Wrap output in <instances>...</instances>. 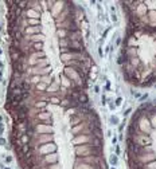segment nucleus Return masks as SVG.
<instances>
[{"mask_svg": "<svg viewBox=\"0 0 156 169\" xmlns=\"http://www.w3.org/2000/svg\"><path fill=\"white\" fill-rule=\"evenodd\" d=\"M38 28H39V27H28V28H27V32H28V34H30V32H38Z\"/></svg>", "mask_w": 156, "mask_h": 169, "instance_id": "nucleus-4", "label": "nucleus"}, {"mask_svg": "<svg viewBox=\"0 0 156 169\" xmlns=\"http://www.w3.org/2000/svg\"><path fill=\"white\" fill-rule=\"evenodd\" d=\"M112 142H113V144H116V142H117V137H113V140H112Z\"/></svg>", "mask_w": 156, "mask_h": 169, "instance_id": "nucleus-18", "label": "nucleus"}, {"mask_svg": "<svg viewBox=\"0 0 156 169\" xmlns=\"http://www.w3.org/2000/svg\"><path fill=\"white\" fill-rule=\"evenodd\" d=\"M4 161L7 162V164H10V162L12 161V157L11 156H5V157H4Z\"/></svg>", "mask_w": 156, "mask_h": 169, "instance_id": "nucleus-7", "label": "nucleus"}, {"mask_svg": "<svg viewBox=\"0 0 156 169\" xmlns=\"http://www.w3.org/2000/svg\"><path fill=\"white\" fill-rule=\"evenodd\" d=\"M110 121H112V124H117V118H116V117H112Z\"/></svg>", "mask_w": 156, "mask_h": 169, "instance_id": "nucleus-13", "label": "nucleus"}, {"mask_svg": "<svg viewBox=\"0 0 156 169\" xmlns=\"http://www.w3.org/2000/svg\"><path fill=\"white\" fill-rule=\"evenodd\" d=\"M28 16H34V18H36V12L34 11V10H30V11H28Z\"/></svg>", "mask_w": 156, "mask_h": 169, "instance_id": "nucleus-8", "label": "nucleus"}, {"mask_svg": "<svg viewBox=\"0 0 156 169\" xmlns=\"http://www.w3.org/2000/svg\"><path fill=\"white\" fill-rule=\"evenodd\" d=\"M112 20H113V22H116V20H117V18H116V15H114V14L112 15Z\"/></svg>", "mask_w": 156, "mask_h": 169, "instance_id": "nucleus-17", "label": "nucleus"}, {"mask_svg": "<svg viewBox=\"0 0 156 169\" xmlns=\"http://www.w3.org/2000/svg\"><path fill=\"white\" fill-rule=\"evenodd\" d=\"M28 23H30V24H38V20H36V19H30Z\"/></svg>", "mask_w": 156, "mask_h": 169, "instance_id": "nucleus-11", "label": "nucleus"}, {"mask_svg": "<svg viewBox=\"0 0 156 169\" xmlns=\"http://www.w3.org/2000/svg\"><path fill=\"white\" fill-rule=\"evenodd\" d=\"M34 48L36 50V51H41L42 50V43H35V44H34Z\"/></svg>", "mask_w": 156, "mask_h": 169, "instance_id": "nucleus-6", "label": "nucleus"}, {"mask_svg": "<svg viewBox=\"0 0 156 169\" xmlns=\"http://www.w3.org/2000/svg\"><path fill=\"white\" fill-rule=\"evenodd\" d=\"M50 169H58V165H52V166H50Z\"/></svg>", "mask_w": 156, "mask_h": 169, "instance_id": "nucleus-19", "label": "nucleus"}, {"mask_svg": "<svg viewBox=\"0 0 156 169\" xmlns=\"http://www.w3.org/2000/svg\"><path fill=\"white\" fill-rule=\"evenodd\" d=\"M110 164L112 165H116V164H117V156H114V154L110 156Z\"/></svg>", "mask_w": 156, "mask_h": 169, "instance_id": "nucleus-3", "label": "nucleus"}, {"mask_svg": "<svg viewBox=\"0 0 156 169\" xmlns=\"http://www.w3.org/2000/svg\"><path fill=\"white\" fill-rule=\"evenodd\" d=\"M39 118H48V114L47 113H43L42 116H39Z\"/></svg>", "mask_w": 156, "mask_h": 169, "instance_id": "nucleus-12", "label": "nucleus"}, {"mask_svg": "<svg viewBox=\"0 0 156 169\" xmlns=\"http://www.w3.org/2000/svg\"><path fill=\"white\" fill-rule=\"evenodd\" d=\"M0 166H1V168H3V169H11V168H8V166H4L3 164H1V165H0Z\"/></svg>", "mask_w": 156, "mask_h": 169, "instance_id": "nucleus-21", "label": "nucleus"}, {"mask_svg": "<svg viewBox=\"0 0 156 169\" xmlns=\"http://www.w3.org/2000/svg\"><path fill=\"white\" fill-rule=\"evenodd\" d=\"M98 53H100V55H101V56H102V48H101V47L98 48Z\"/></svg>", "mask_w": 156, "mask_h": 169, "instance_id": "nucleus-20", "label": "nucleus"}, {"mask_svg": "<svg viewBox=\"0 0 156 169\" xmlns=\"http://www.w3.org/2000/svg\"><path fill=\"white\" fill-rule=\"evenodd\" d=\"M0 145H1V146H3V145H7V141H5L3 137H0Z\"/></svg>", "mask_w": 156, "mask_h": 169, "instance_id": "nucleus-10", "label": "nucleus"}, {"mask_svg": "<svg viewBox=\"0 0 156 169\" xmlns=\"http://www.w3.org/2000/svg\"><path fill=\"white\" fill-rule=\"evenodd\" d=\"M36 106H38V107H43V106H45V102H39Z\"/></svg>", "mask_w": 156, "mask_h": 169, "instance_id": "nucleus-14", "label": "nucleus"}, {"mask_svg": "<svg viewBox=\"0 0 156 169\" xmlns=\"http://www.w3.org/2000/svg\"><path fill=\"white\" fill-rule=\"evenodd\" d=\"M32 40L34 42H41V43H42V40H43V35H41V36H39V35H38V36H34Z\"/></svg>", "mask_w": 156, "mask_h": 169, "instance_id": "nucleus-5", "label": "nucleus"}, {"mask_svg": "<svg viewBox=\"0 0 156 169\" xmlns=\"http://www.w3.org/2000/svg\"><path fill=\"white\" fill-rule=\"evenodd\" d=\"M121 101H123V99H121V98H119V99H117V103H116V105H117V106L121 105Z\"/></svg>", "mask_w": 156, "mask_h": 169, "instance_id": "nucleus-15", "label": "nucleus"}, {"mask_svg": "<svg viewBox=\"0 0 156 169\" xmlns=\"http://www.w3.org/2000/svg\"><path fill=\"white\" fill-rule=\"evenodd\" d=\"M51 150H55V145L54 144H47L43 148H41V153H47V152H51Z\"/></svg>", "mask_w": 156, "mask_h": 169, "instance_id": "nucleus-1", "label": "nucleus"}, {"mask_svg": "<svg viewBox=\"0 0 156 169\" xmlns=\"http://www.w3.org/2000/svg\"><path fill=\"white\" fill-rule=\"evenodd\" d=\"M1 122H3V117L0 116V124H1Z\"/></svg>", "mask_w": 156, "mask_h": 169, "instance_id": "nucleus-22", "label": "nucleus"}, {"mask_svg": "<svg viewBox=\"0 0 156 169\" xmlns=\"http://www.w3.org/2000/svg\"><path fill=\"white\" fill-rule=\"evenodd\" d=\"M3 133H4V124L1 122V124H0V137L3 135Z\"/></svg>", "mask_w": 156, "mask_h": 169, "instance_id": "nucleus-9", "label": "nucleus"}, {"mask_svg": "<svg viewBox=\"0 0 156 169\" xmlns=\"http://www.w3.org/2000/svg\"><path fill=\"white\" fill-rule=\"evenodd\" d=\"M46 161L47 162H55L57 161V154H48L46 157Z\"/></svg>", "mask_w": 156, "mask_h": 169, "instance_id": "nucleus-2", "label": "nucleus"}, {"mask_svg": "<svg viewBox=\"0 0 156 169\" xmlns=\"http://www.w3.org/2000/svg\"><path fill=\"white\" fill-rule=\"evenodd\" d=\"M45 85H38V89H39V90H41V89H45Z\"/></svg>", "mask_w": 156, "mask_h": 169, "instance_id": "nucleus-16", "label": "nucleus"}]
</instances>
